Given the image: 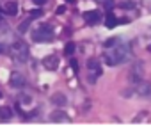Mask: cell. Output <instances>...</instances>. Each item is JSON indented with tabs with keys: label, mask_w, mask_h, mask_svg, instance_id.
<instances>
[{
	"label": "cell",
	"mask_w": 151,
	"mask_h": 128,
	"mask_svg": "<svg viewBox=\"0 0 151 128\" xmlns=\"http://www.w3.org/2000/svg\"><path fill=\"white\" fill-rule=\"evenodd\" d=\"M132 57V46L128 43H117L112 46V52L103 53V60L109 66H116V64H123Z\"/></svg>",
	"instance_id": "1"
},
{
	"label": "cell",
	"mask_w": 151,
	"mask_h": 128,
	"mask_svg": "<svg viewBox=\"0 0 151 128\" xmlns=\"http://www.w3.org/2000/svg\"><path fill=\"white\" fill-rule=\"evenodd\" d=\"M11 55L18 62H27L29 60V46L25 41H14L11 45Z\"/></svg>",
	"instance_id": "2"
},
{
	"label": "cell",
	"mask_w": 151,
	"mask_h": 128,
	"mask_svg": "<svg viewBox=\"0 0 151 128\" xmlns=\"http://www.w3.org/2000/svg\"><path fill=\"white\" fill-rule=\"evenodd\" d=\"M53 37V29L50 25H41L39 29H36L32 32V41L36 43H46Z\"/></svg>",
	"instance_id": "3"
},
{
	"label": "cell",
	"mask_w": 151,
	"mask_h": 128,
	"mask_svg": "<svg viewBox=\"0 0 151 128\" xmlns=\"http://www.w3.org/2000/svg\"><path fill=\"white\" fill-rule=\"evenodd\" d=\"M87 68H89V82H96L98 77H101V66H100V60L98 59H89L87 60Z\"/></svg>",
	"instance_id": "4"
},
{
	"label": "cell",
	"mask_w": 151,
	"mask_h": 128,
	"mask_svg": "<svg viewBox=\"0 0 151 128\" xmlns=\"http://www.w3.org/2000/svg\"><path fill=\"white\" fill-rule=\"evenodd\" d=\"M135 91H137L139 96H142V98H146V100H151V84H149V82H142V80L137 82Z\"/></svg>",
	"instance_id": "5"
},
{
	"label": "cell",
	"mask_w": 151,
	"mask_h": 128,
	"mask_svg": "<svg viewBox=\"0 0 151 128\" xmlns=\"http://www.w3.org/2000/svg\"><path fill=\"white\" fill-rule=\"evenodd\" d=\"M43 66H45L46 70H50V71L57 70V68H59V57H57V55H48V57L43 60Z\"/></svg>",
	"instance_id": "6"
},
{
	"label": "cell",
	"mask_w": 151,
	"mask_h": 128,
	"mask_svg": "<svg viewBox=\"0 0 151 128\" xmlns=\"http://www.w3.org/2000/svg\"><path fill=\"white\" fill-rule=\"evenodd\" d=\"M50 119H52L53 123H69V116H68L66 112H62V110H55V112H52Z\"/></svg>",
	"instance_id": "7"
},
{
	"label": "cell",
	"mask_w": 151,
	"mask_h": 128,
	"mask_svg": "<svg viewBox=\"0 0 151 128\" xmlns=\"http://www.w3.org/2000/svg\"><path fill=\"white\" fill-rule=\"evenodd\" d=\"M84 20H86V23L94 25V23L100 22V13L98 11H86L84 13Z\"/></svg>",
	"instance_id": "8"
},
{
	"label": "cell",
	"mask_w": 151,
	"mask_h": 128,
	"mask_svg": "<svg viewBox=\"0 0 151 128\" xmlns=\"http://www.w3.org/2000/svg\"><path fill=\"white\" fill-rule=\"evenodd\" d=\"M9 80H11V86H13V87H16V89H22V87H25V84H27V82H25V78H23L20 73H13Z\"/></svg>",
	"instance_id": "9"
},
{
	"label": "cell",
	"mask_w": 151,
	"mask_h": 128,
	"mask_svg": "<svg viewBox=\"0 0 151 128\" xmlns=\"http://www.w3.org/2000/svg\"><path fill=\"white\" fill-rule=\"evenodd\" d=\"M130 78H132V82H140L142 80V64H135L133 66V70H132V75H130Z\"/></svg>",
	"instance_id": "10"
},
{
	"label": "cell",
	"mask_w": 151,
	"mask_h": 128,
	"mask_svg": "<svg viewBox=\"0 0 151 128\" xmlns=\"http://www.w3.org/2000/svg\"><path fill=\"white\" fill-rule=\"evenodd\" d=\"M52 103L57 105V107H66V105H68V98H66L62 93H55V94L52 96Z\"/></svg>",
	"instance_id": "11"
},
{
	"label": "cell",
	"mask_w": 151,
	"mask_h": 128,
	"mask_svg": "<svg viewBox=\"0 0 151 128\" xmlns=\"http://www.w3.org/2000/svg\"><path fill=\"white\" fill-rule=\"evenodd\" d=\"M13 117V110L9 107H0V119L2 121H9Z\"/></svg>",
	"instance_id": "12"
},
{
	"label": "cell",
	"mask_w": 151,
	"mask_h": 128,
	"mask_svg": "<svg viewBox=\"0 0 151 128\" xmlns=\"http://www.w3.org/2000/svg\"><path fill=\"white\" fill-rule=\"evenodd\" d=\"M4 11H6V14L14 16V14L18 13V4H16V2H7V4H6V7H4Z\"/></svg>",
	"instance_id": "13"
},
{
	"label": "cell",
	"mask_w": 151,
	"mask_h": 128,
	"mask_svg": "<svg viewBox=\"0 0 151 128\" xmlns=\"http://www.w3.org/2000/svg\"><path fill=\"white\" fill-rule=\"evenodd\" d=\"M105 25H107L109 29H114V27L117 25V18H116L112 13H109V14H107V18H105Z\"/></svg>",
	"instance_id": "14"
},
{
	"label": "cell",
	"mask_w": 151,
	"mask_h": 128,
	"mask_svg": "<svg viewBox=\"0 0 151 128\" xmlns=\"http://www.w3.org/2000/svg\"><path fill=\"white\" fill-rule=\"evenodd\" d=\"M41 14H43L41 9H32V11L29 13V18H30V20H37V18H41Z\"/></svg>",
	"instance_id": "15"
},
{
	"label": "cell",
	"mask_w": 151,
	"mask_h": 128,
	"mask_svg": "<svg viewBox=\"0 0 151 128\" xmlns=\"http://www.w3.org/2000/svg\"><path fill=\"white\" fill-rule=\"evenodd\" d=\"M30 22H32V20H30V18H27V20H25L23 23H20V27H18V30H20L22 34H25V32H27V29H29V25H30Z\"/></svg>",
	"instance_id": "16"
},
{
	"label": "cell",
	"mask_w": 151,
	"mask_h": 128,
	"mask_svg": "<svg viewBox=\"0 0 151 128\" xmlns=\"http://www.w3.org/2000/svg\"><path fill=\"white\" fill-rule=\"evenodd\" d=\"M117 43H119V37H110V39L105 41V48H112V46H116Z\"/></svg>",
	"instance_id": "17"
},
{
	"label": "cell",
	"mask_w": 151,
	"mask_h": 128,
	"mask_svg": "<svg viewBox=\"0 0 151 128\" xmlns=\"http://www.w3.org/2000/svg\"><path fill=\"white\" fill-rule=\"evenodd\" d=\"M73 52H75V43H68L66 48H64V53H66V55H71Z\"/></svg>",
	"instance_id": "18"
},
{
	"label": "cell",
	"mask_w": 151,
	"mask_h": 128,
	"mask_svg": "<svg viewBox=\"0 0 151 128\" xmlns=\"http://www.w3.org/2000/svg\"><path fill=\"white\" fill-rule=\"evenodd\" d=\"M69 64H71V68H73V71H75V73H78V62L75 60V59H71V57H69Z\"/></svg>",
	"instance_id": "19"
},
{
	"label": "cell",
	"mask_w": 151,
	"mask_h": 128,
	"mask_svg": "<svg viewBox=\"0 0 151 128\" xmlns=\"http://www.w3.org/2000/svg\"><path fill=\"white\" fill-rule=\"evenodd\" d=\"M133 6H135V4L132 2V0H128V2H121V7H123V9H132Z\"/></svg>",
	"instance_id": "20"
},
{
	"label": "cell",
	"mask_w": 151,
	"mask_h": 128,
	"mask_svg": "<svg viewBox=\"0 0 151 128\" xmlns=\"http://www.w3.org/2000/svg\"><path fill=\"white\" fill-rule=\"evenodd\" d=\"M20 101H22L23 105H29V103H30V96H27V94H22V96H20Z\"/></svg>",
	"instance_id": "21"
},
{
	"label": "cell",
	"mask_w": 151,
	"mask_h": 128,
	"mask_svg": "<svg viewBox=\"0 0 151 128\" xmlns=\"http://www.w3.org/2000/svg\"><path fill=\"white\" fill-rule=\"evenodd\" d=\"M64 11H66V7H64V6H59V7L55 9V14H62Z\"/></svg>",
	"instance_id": "22"
},
{
	"label": "cell",
	"mask_w": 151,
	"mask_h": 128,
	"mask_svg": "<svg viewBox=\"0 0 151 128\" xmlns=\"http://www.w3.org/2000/svg\"><path fill=\"white\" fill-rule=\"evenodd\" d=\"M105 7H107V9L112 7V0H107V2H105Z\"/></svg>",
	"instance_id": "23"
},
{
	"label": "cell",
	"mask_w": 151,
	"mask_h": 128,
	"mask_svg": "<svg viewBox=\"0 0 151 128\" xmlns=\"http://www.w3.org/2000/svg\"><path fill=\"white\" fill-rule=\"evenodd\" d=\"M46 2V0H34V4H37V6H43Z\"/></svg>",
	"instance_id": "24"
},
{
	"label": "cell",
	"mask_w": 151,
	"mask_h": 128,
	"mask_svg": "<svg viewBox=\"0 0 151 128\" xmlns=\"http://www.w3.org/2000/svg\"><path fill=\"white\" fill-rule=\"evenodd\" d=\"M6 52V45L4 43H0V53H4Z\"/></svg>",
	"instance_id": "25"
},
{
	"label": "cell",
	"mask_w": 151,
	"mask_h": 128,
	"mask_svg": "<svg viewBox=\"0 0 151 128\" xmlns=\"http://www.w3.org/2000/svg\"><path fill=\"white\" fill-rule=\"evenodd\" d=\"M66 2H68V4H73V2H75V0H66Z\"/></svg>",
	"instance_id": "26"
},
{
	"label": "cell",
	"mask_w": 151,
	"mask_h": 128,
	"mask_svg": "<svg viewBox=\"0 0 151 128\" xmlns=\"http://www.w3.org/2000/svg\"><path fill=\"white\" fill-rule=\"evenodd\" d=\"M0 20H2V14H0Z\"/></svg>",
	"instance_id": "27"
},
{
	"label": "cell",
	"mask_w": 151,
	"mask_h": 128,
	"mask_svg": "<svg viewBox=\"0 0 151 128\" xmlns=\"http://www.w3.org/2000/svg\"><path fill=\"white\" fill-rule=\"evenodd\" d=\"M0 96H2V93H0Z\"/></svg>",
	"instance_id": "28"
}]
</instances>
